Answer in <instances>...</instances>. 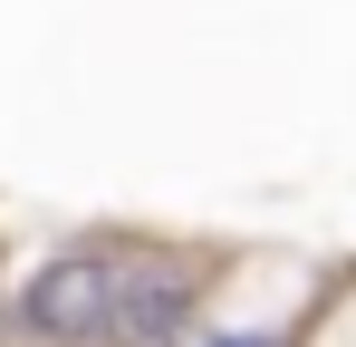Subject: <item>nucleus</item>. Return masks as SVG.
Listing matches in <instances>:
<instances>
[{
    "instance_id": "1",
    "label": "nucleus",
    "mask_w": 356,
    "mask_h": 347,
    "mask_svg": "<svg viewBox=\"0 0 356 347\" xmlns=\"http://www.w3.org/2000/svg\"><path fill=\"white\" fill-rule=\"evenodd\" d=\"M106 289H116V261H58L49 280L19 299V318L77 347V338H97V328H106Z\"/></svg>"
},
{
    "instance_id": "2",
    "label": "nucleus",
    "mask_w": 356,
    "mask_h": 347,
    "mask_svg": "<svg viewBox=\"0 0 356 347\" xmlns=\"http://www.w3.org/2000/svg\"><path fill=\"white\" fill-rule=\"evenodd\" d=\"M193 347H270V338H193Z\"/></svg>"
}]
</instances>
